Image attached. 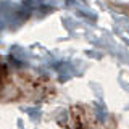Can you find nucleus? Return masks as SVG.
Returning <instances> with one entry per match:
<instances>
[{"instance_id":"1","label":"nucleus","mask_w":129,"mask_h":129,"mask_svg":"<svg viewBox=\"0 0 129 129\" xmlns=\"http://www.w3.org/2000/svg\"><path fill=\"white\" fill-rule=\"evenodd\" d=\"M61 126L68 127H92V126H99V123H95L94 113L89 108L76 105L71 107L68 110V118L64 123H61Z\"/></svg>"},{"instance_id":"2","label":"nucleus","mask_w":129,"mask_h":129,"mask_svg":"<svg viewBox=\"0 0 129 129\" xmlns=\"http://www.w3.org/2000/svg\"><path fill=\"white\" fill-rule=\"evenodd\" d=\"M8 84H10V71H8L7 64L0 60V95L7 90Z\"/></svg>"}]
</instances>
